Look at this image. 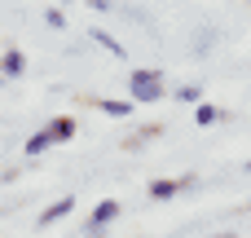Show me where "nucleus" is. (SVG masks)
Instances as JSON below:
<instances>
[{
  "label": "nucleus",
  "instance_id": "1",
  "mask_svg": "<svg viewBox=\"0 0 251 238\" xmlns=\"http://www.w3.org/2000/svg\"><path fill=\"white\" fill-rule=\"evenodd\" d=\"M128 97H132L137 106H154V102H163V97H168V75H163L159 66H141V71H132V75H128Z\"/></svg>",
  "mask_w": 251,
  "mask_h": 238
},
{
  "label": "nucleus",
  "instance_id": "2",
  "mask_svg": "<svg viewBox=\"0 0 251 238\" xmlns=\"http://www.w3.org/2000/svg\"><path fill=\"white\" fill-rule=\"evenodd\" d=\"M119 212H124V203H119V199H101V203L88 212V221H84V238H101L115 221H119Z\"/></svg>",
  "mask_w": 251,
  "mask_h": 238
},
{
  "label": "nucleus",
  "instance_id": "3",
  "mask_svg": "<svg viewBox=\"0 0 251 238\" xmlns=\"http://www.w3.org/2000/svg\"><path fill=\"white\" fill-rule=\"evenodd\" d=\"M190 190H199V177H154V181L146 185V194H150L154 203H168V199L190 194Z\"/></svg>",
  "mask_w": 251,
  "mask_h": 238
},
{
  "label": "nucleus",
  "instance_id": "4",
  "mask_svg": "<svg viewBox=\"0 0 251 238\" xmlns=\"http://www.w3.org/2000/svg\"><path fill=\"white\" fill-rule=\"evenodd\" d=\"M75 132H79V124H75V115H71V110H62V115H53V119H49V137H53V146H71V141H75Z\"/></svg>",
  "mask_w": 251,
  "mask_h": 238
},
{
  "label": "nucleus",
  "instance_id": "5",
  "mask_svg": "<svg viewBox=\"0 0 251 238\" xmlns=\"http://www.w3.org/2000/svg\"><path fill=\"white\" fill-rule=\"evenodd\" d=\"M75 212V194H62V199H53L40 216H35V230H49V225H57L62 216H71Z\"/></svg>",
  "mask_w": 251,
  "mask_h": 238
},
{
  "label": "nucleus",
  "instance_id": "6",
  "mask_svg": "<svg viewBox=\"0 0 251 238\" xmlns=\"http://www.w3.org/2000/svg\"><path fill=\"white\" fill-rule=\"evenodd\" d=\"M93 106H97L106 119H128V115L137 110V102H132V97H97Z\"/></svg>",
  "mask_w": 251,
  "mask_h": 238
},
{
  "label": "nucleus",
  "instance_id": "7",
  "mask_svg": "<svg viewBox=\"0 0 251 238\" xmlns=\"http://www.w3.org/2000/svg\"><path fill=\"white\" fill-rule=\"evenodd\" d=\"M154 137H163V124H146V128H137V132H128V137L119 141V150H128V155H137V150H146V141H154Z\"/></svg>",
  "mask_w": 251,
  "mask_h": 238
},
{
  "label": "nucleus",
  "instance_id": "8",
  "mask_svg": "<svg viewBox=\"0 0 251 238\" xmlns=\"http://www.w3.org/2000/svg\"><path fill=\"white\" fill-rule=\"evenodd\" d=\"M225 119H229V110H221L212 102H194V124L199 128H212V124H225Z\"/></svg>",
  "mask_w": 251,
  "mask_h": 238
},
{
  "label": "nucleus",
  "instance_id": "9",
  "mask_svg": "<svg viewBox=\"0 0 251 238\" xmlns=\"http://www.w3.org/2000/svg\"><path fill=\"white\" fill-rule=\"evenodd\" d=\"M0 75H4V79L26 75V53H22V49H4V53H0Z\"/></svg>",
  "mask_w": 251,
  "mask_h": 238
},
{
  "label": "nucleus",
  "instance_id": "10",
  "mask_svg": "<svg viewBox=\"0 0 251 238\" xmlns=\"http://www.w3.org/2000/svg\"><path fill=\"white\" fill-rule=\"evenodd\" d=\"M44 150H53V137H49V128H40V132H31V137L22 141V155H26V159H40Z\"/></svg>",
  "mask_w": 251,
  "mask_h": 238
},
{
  "label": "nucleus",
  "instance_id": "11",
  "mask_svg": "<svg viewBox=\"0 0 251 238\" xmlns=\"http://www.w3.org/2000/svg\"><path fill=\"white\" fill-rule=\"evenodd\" d=\"M88 40H97V44H101V49H106L110 57H128V49H124V44H119V40H115L110 31H101V26H93V31H88Z\"/></svg>",
  "mask_w": 251,
  "mask_h": 238
},
{
  "label": "nucleus",
  "instance_id": "12",
  "mask_svg": "<svg viewBox=\"0 0 251 238\" xmlns=\"http://www.w3.org/2000/svg\"><path fill=\"white\" fill-rule=\"evenodd\" d=\"M172 97H176V102H203V88H199V84H176Z\"/></svg>",
  "mask_w": 251,
  "mask_h": 238
},
{
  "label": "nucleus",
  "instance_id": "13",
  "mask_svg": "<svg viewBox=\"0 0 251 238\" xmlns=\"http://www.w3.org/2000/svg\"><path fill=\"white\" fill-rule=\"evenodd\" d=\"M44 22H49L53 31H66V13H62L57 4H49V9H44Z\"/></svg>",
  "mask_w": 251,
  "mask_h": 238
},
{
  "label": "nucleus",
  "instance_id": "14",
  "mask_svg": "<svg viewBox=\"0 0 251 238\" xmlns=\"http://www.w3.org/2000/svg\"><path fill=\"white\" fill-rule=\"evenodd\" d=\"M88 9H93V13H110V9H115V0H88Z\"/></svg>",
  "mask_w": 251,
  "mask_h": 238
},
{
  "label": "nucleus",
  "instance_id": "15",
  "mask_svg": "<svg viewBox=\"0 0 251 238\" xmlns=\"http://www.w3.org/2000/svg\"><path fill=\"white\" fill-rule=\"evenodd\" d=\"M212 238H238V234H212Z\"/></svg>",
  "mask_w": 251,
  "mask_h": 238
},
{
  "label": "nucleus",
  "instance_id": "16",
  "mask_svg": "<svg viewBox=\"0 0 251 238\" xmlns=\"http://www.w3.org/2000/svg\"><path fill=\"white\" fill-rule=\"evenodd\" d=\"M57 4H71V0H57Z\"/></svg>",
  "mask_w": 251,
  "mask_h": 238
},
{
  "label": "nucleus",
  "instance_id": "17",
  "mask_svg": "<svg viewBox=\"0 0 251 238\" xmlns=\"http://www.w3.org/2000/svg\"><path fill=\"white\" fill-rule=\"evenodd\" d=\"M247 172H251V159H247Z\"/></svg>",
  "mask_w": 251,
  "mask_h": 238
},
{
  "label": "nucleus",
  "instance_id": "18",
  "mask_svg": "<svg viewBox=\"0 0 251 238\" xmlns=\"http://www.w3.org/2000/svg\"><path fill=\"white\" fill-rule=\"evenodd\" d=\"M0 84H4V75H0Z\"/></svg>",
  "mask_w": 251,
  "mask_h": 238
}]
</instances>
